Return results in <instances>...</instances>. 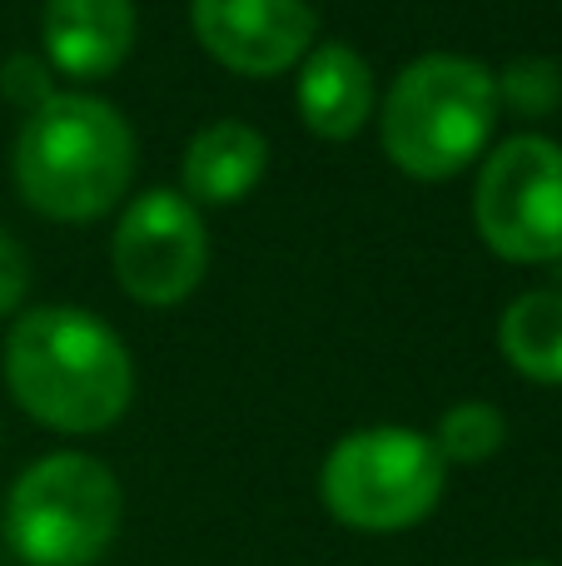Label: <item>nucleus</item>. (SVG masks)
<instances>
[{"label": "nucleus", "instance_id": "nucleus-8", "mask_svg": "<svg viewBox=\"0 0 562 566\" xmlns=\"http://www.w3.org/2000/svg\"><path fill=\"white\" fill-rule=\"evenodd\" d=\"M189 25L225 70L269 80L304 65L319 15L309 0H189Z\"/></svg>", "mask_w": 562, "mask_h": 566}, {"label": "nucleus", "instance_id": "nucleus-1", "mask_svg": "<svg viewBox=\"0 0 562 566\" xmlns=\"http://www.w3.org/2000/svg\"><path fill=\"white\" fill-rule=\"evenodd\" d=\"M10 398L55 432H105L135 398V363L110 323L75 303H45L6 338Z\"/></svg>", "mask_w": 562, "mask_h": 566}, {"label": "nucleus", "instance_id": "nucleus-16", "mask_svg": "<svg viewBox=\"0 0 562 566\" xmlns=\"http://www.w3.org/2000/svg\"><path fill=\"white\" fill-rule=\"evenodd\" d=\"M25 293H30V259L20 249V239L0 229V318L15 313L25 303Z\"/></svg>", "mask_w": 562, "mask_h": 566}, {"label": "nucleus", "instance_id": "nucleus-12", "mask_svg": "<svg viewBox=\"0 0 562 566\" xmlns=\"http://www.w3.org/2000/svg\"><path fill=\"white\" fill-rule=\"evenodd\" d=\"M498 348L523 378L562 388V293L538 289L508 303L498 323Z\"/></svg>", "mask_w": 562, "mask_h": 566}, {"label": "nucleus", "instance_id": "nucleus-10", "mask_svg": "<svg viewBox=\"0 0 562 566\" xmlns=\"http://www.w3.org/2000/svg\"><path fill=\"white\" fill-rule=\"evenodd\" d=\"M299 115L319 139H354L374 115L368 60L348 45H314L299 70Z\"/></svg>", "mask_w": 562, "mask_h": 566}, {"label": "nucleus", "instance_id": "nucleus-17", "mask_svg": "<svg viewBox=\"0 0 562 566\" xmlns=\"http://www.w3.org/2000/svg\"><path fill=\"white\" fill-rule=\"evenodd\" d=\"M513 566H548V562H513Z\"/></svg>", "mask_w": 562, "mask_h": 566}, {"label": "nucleus", "instance_id": "nucleus-13", "mask_svg": "<svg viewBox=\"0 0 562 566\" xmlns=\"http://www.w3.org/2000/svg\"><path fill=\"white\" fill-rule=\"evenodd\" d=\"M508 438V418L493 402H458L438 418V438L434 448L444 452V462H488Z\"/></svg>", "mask_w": 562, "mask_h": 566}, {"label": "nucleus", "instance_id": "nucleus-15", "mask_svg": "<svg viewBox=\"0 0 562 566\" xmlns=\"http://www.w3.org/2000/svg\"><path fill=\"white\" fill-rule=\"evenodd\" d=\"M0 90H6V99H10V105H20V109H40L45 99L60 95V90L50 85L45 60H35V55L6 60V65H0Z\"/></svg>", "mask_w": 562, "mask_h": 566}, {"label": "nucleus", "instance_id": "nucleus-14", "mask_svg": "<svg viewBox=\"0 0 562 566\" xmlns=\"http://www.w3.org/2000/svg\"><path fill=\"white\" fill-rule=\"evenodd\" d=\"M493 85H498V105H508L513 115H528V119H543L562 105V70L558 60H543V55L508 60Z\"/></svg>", "mask_w": 562, "mask_h": 566}, {"label": "nucleus", "instance_id": "nucleus-4", "mask_svg": "<svg viewBox=\"0 0 562 566\" xmlns=\"http://www.w3.org/2000/svg\"><path fill=\"white\" fill-rule=\"evenodd\" d=\"M125 492L85 452L30 462L6 497V542L25 566H95L115 547Z\"/></svg>", "mask_w": 562, "mask_h": 566}, {"label": "nucleus", "instance_id": "nucleus-5", "mask_svg": "<svg viewBox=\"0 0 562 566\" xmlns=\"http://www.w3.org/2000/svg\"><path fill=\"white\" fill-rule=\"evenodd\" d=\"M448 462L414 428H364L334 442L319 472V497L354 532H408L438 507Z\"/></svg>", "mask_w": 562, "mask_h": 566}, {"label": "nucleus", "instance_id": "nucleus-2", "mask_svg": "<svg viewBox=\"0 0 562 566\" xmlns=\"http://www.w3.org/2000/svg\"><path fill=\"white\" fill-rule=\"evenodd\" d=\"M15 185L25 205L60 224L100 219L135 179V135L95 95H55L15 135Z\"/></svg>", "mask_w": 562, "mask_h": 566}, {"label": "nucleus", "instance_id": "nucleus-3", "mask_svg": "<svg viewBox=\"0 0 562 566\" xmlns=\"http://www.w3.org/2000/svg\"><path fill=\"white\" fill-rule=\"evenodd\" d=\"M498 125L493 70L468 55H418L388 85L378 135L388 165L414 179H448L483 155Z\"/></svg>", "mask_w": 562, "mask_h": 566}, {"label": "nucleus", "instance_id": "nucleus-6", "mask_svg": "<svg viewBox=\"0 0 562 566\" xmlns=\"http://www.w3.org/2000/svg\"><path fill=\"white\" fill-rule=\"evenodd\" d=\"M473 224L508 264L562 259V145L513 135L488 155L473 189Z\"/></svg>", "mask_w": 562, "mask_h": 566}, {"label": "nucleus", "instance_id": "nucleus-7", "mask_svg": "<svg viewBox=\"0 0 562 566\" xmlns=\"http://www.w3.org/2000/svg\"><path fill=\"white\" fill-rule=\"evenodd\" d=\"M119 289L145 308L185 303L209 269V234L199 209L175 189H149L125 209L110 239Z\"/></svg>", "mask_w": 562, "mask_h": 566}, {"label": "nucleus", "instance_id": "nucleus-9", "mask_svg": "<svg viewBox=\"0 0 562 566\" xmlns=\"http://www.w3.org/2000/svg\"><path fill=\"white\" fill-rule=\"evenodd\" d=\"M45 60L70 80H105L135 50V0H45Z\"/></svg>", "mask_w": 562, "mask_h": 566}, {"label": "nucleus", "instance_id": "nucleus-11", "mask_svg": "<svg viewBox=\"0 0 562 566\" xmlns=\"http://www.w3.org/2000/svg\"><path fill=\"white\" fill-rule=\"evenodd\" d=\"M269 169V139L244 119H215L185 149L189 205H239Z\"/></svg>", "mask_w": 562, "mask_h": 566}]
</instances>
